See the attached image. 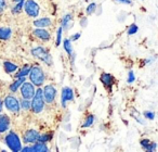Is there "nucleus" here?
<instances>
[{"instance_id":"obj_1","label":"nucleus","mask_w":158,"mask_h":152,"mask_svg":"<svg viewBox=\"0 0 158 152\" xmlns=\"http://www.w3.org/2000/svg\"><path fill=\"white\" fill-rule=\"evenodd\" d=\"M29 80H31V82L37 87H40V86H42V84H44L46 74H44L41 66L37 65V64L31 66V72H29Z\"/></svg>"},{"instance_id":"obj_2","label":"nucleus","mask_w":158,"mask_h":152,"mask_svg":"<svg viewBox=\"0 0 158 152\" xmlns=\"http://www.w3.org/2000/svg\"><path fill=\"white\" fill-rule=\"evenodd\" d=\"M44 104H46V101H44V91H42L41 88H38L37 90L35 91V95L31 98V109L34 113L38 114V113H41L42 110L44 109Z\"/></svg>"},{"instance_id":"obj_3","label":"nucleus","mask_w":158,"mask_h":152,"mask_svg":"<svg viewBox=\"0 0 158 152\" xmlns=\"http://www.w3.org/2000/svg\"><path fill=\"white\" fill-rule=\"evenodd\" d=\"M6 145L10 148V150H12L13 152H19L22 150V143H21V139L19 137V135L15 132L11 130L9 132L5 137Z\"/></svg>"},{"instance_id":"obj_4","label":"nucleus","mask_w":158,"mask_h":152,"mask_svg":"<svg viewBox=\"0 0 158 152\" xmlns=\"http://www.w3.org/2000/svg\"><path fill=\"white\" fill-rule=\"evenodd\" d=\"M31 53L33 57H35L36 59H39L40 61L46 63L47 65H49V66L52 65V63H53L52 57H51L50 52H49L44 47L38 46V47H36V48H33L31 51Z\"/></svg>"},{"instance_id":"obj_5","label":"nucleus","mask_w":158,"mask_h":152,"mask_svg":"<svg viewBox=\"0 0 158 152\" xmlns=\"http://www.w3.org/2000/svg\"><path fill=\"white\" fill-rule=\"evenodd\" d=\"M3 104H5L6 109L12 113H19L21 110L20 100L12 95H9L5 98V100H3Z\"/></svg>"},{"instance_id":"obj_6","label":"nucleus","mask_w":158,"mask_h":152,"mask_svg":"<svg viewBox=\"0 0 158 152\" xmlns=\"http://www.w3.org/2000/svg\"><path fill=\"white\" fill-rule=\"evenodd\" d=\"M24 10L28 16H31V18H37L39 15L40 7L34 0H26V1H24Z\"/></svg>"},{"instance_id":"obj_7","label":"nucleus","mask_w":158,"mask_h":152,"mask_svg":"<svg viewBox=\"0 0 158 152\" xmlns=\"http://www.w3.org/2000/svg\"><path fill=\"white\" fill-rule=\"evenodd\" d=\"M42 91H44V98L46 103H48V104L53 103L55 98H56V88H55L53 85L49 84L44 87Z\"/></svg>"},{"instance_id":"obj_8","label":"nucleus","mask_w":158,"mask_h":152,"mask_svg":"<svg viewBox=\"0 0 158 152\" xmlns=\"http://www.w3.org/2000/svg\"><path fill=\"white\" fill-rule=\"evenodd\" d=\"M21 88V95H22V98H25V99H31L35 95V85L33 83H29L25 80L24 83L22 84V86L20 87Z\"/></svg>"},{"instance_id":"obj_9","label":"nucleus","mask_w":158,"mask_h":152,"mask_svg":"<svg viewBox=\"0 0 158 152\" xmlns=\"http://www.w3.org/2000/svg\"><path fill=\"white\" fill-rule=\"evenodd\" d=\"M100 80H101L103 86L105 87L108 91H112V87L114 86V83H115V78L112 74L103 72L101 74V76H100Z\"/></svg>"},{"instance_id":"obj_10","label":"nucleus","mask_w":158,"mask_h":152,"mask_svg":"<svg viewBox=\"0 0 158 152\" xmlns=\"http://www.w3.org/2000/svg\"><path fill=\"white\" fill-rule=\"evenodd\" d=\"M74 100V90L70 87H64L62 89V96H61V103L63 108H66L68 101Z\"/></svg>"},{"instance_id":"obj_11","label":"nucleus","mask_w":158,"mask_h":152,"mask_svg":"<svg viewBox=\"0 0 158 152\" xmlns=\"http://www.w3.org/2000/svg\"><path fill=\"white\" fill-rule=\"evenodd\" d=\"M33 35L35 36L36 38L40 39L41 41H49L51 39V34L49 31H47L46 28H40V27H36L33 31Z\"/></svg>"},{"instance_id":"obj_12","label":"nucleus","mask_w":158,"mask_h":152,"mask_svg":"<svg viewBox=\"0 0 158 152\" xmlns=\"http://www.w3.org/2000/svg\"><path fill=\"white\" fill-rule=\"evenodd\" d=\"M39 132L35 129H28L23 135V141L25 143H35L39 138Z\"/></svg>"},{"instance_id":"obj_13","label":"nucleus","mask_w":158,"mask_h":152,"mask_svg":"<svg viewBox=\"0 0 158 152\" xmlns=\"http://www.w3.org/2000/svg\"><path fill=\"white\" fill-rule=\"evenodd\" d=\"M10 128V117L6 114H0V134H3Z\"/></svg>"},{"instance_id":"obj_14","label":"nucleus","mask_w":158,"mask_h":152,"mask_svg":"<svg viewBox=\"0 0 158 152\" xmlns=\"http://www.w3.org/2000/svg\"><path fill=\"white\" fill-rule=\"evenodd\" d=\"M73 21H74V16H73L72 13H66L65 15L63 16V19H62V28L64 29V31H67V29H69L70 27L73 26Z\"/></svg>"},{"instance_id":"obj_15","label":"nucleus","mask_w":158,"mask_h":152,"mask_svg":"<svg viewBox=\"0 0 158 152\" xmlns=\"http://www.w3.org/2000/svg\"><path fill=\"white\" fill-rule=\"evenodd\" d=\"M140 143H141V145H142V148H144V149L148 152L155 151L156 148H157V143L153 142V141H151L149 139H142V140L140 141Z\"/></svg>"},{"instance_id":"obj_16","label":"nucleus","mask_w":158,"mask_h":152,"mask_svg":"<svg viewBox=\"0 0 158 152\" xmlns=\"http://www.w3.org/2000/svg\"><path fill=\"white\" fill-rule=\"evenodd\" d=\"M34 25L36 27H40V28H46V27L51 26L52 22H51V20L49 18H41L34 21Z\"/></svg>"},{"instance_id":"obj_17","label":"nucleus","mask_w":158,"mask_h":152,"mask_svg":"<svg viewBox=\"0 0 158 152\" xmlns=\"http://www.w3.org/2000/svg\"><path fill=\"white\" fill-rule=\"evenodd\" d=\"M31 149L34 152H47L49 151V148L47 145L46 142H41V141H36L33 145H31Z\"/></svg>"},{"instance_id":"obj_18","label":"nucleus","mask_w":158,"mask_h":152,"mask_svg":"<svg viewBox=\"0 0 158 152\" xmlns=\"http://www.w3.org/2000/svg\"><path fill=\"white\" fill-rule=\"evenodd\" d=\"M31 68V65H29V64H25L24 66H22V67H21V70L19 71V72H16V74L14 75V77H15V78L26 77L27 75H29Z\"/></svg>"},{"instance_id":"obj_19","label":"nucleus","mask_w":158,"mask_h":152,"mask_svg":"<svg viewBox=\"0 0 158 152\" xmlns=\"http://www.w3.org/2000/svg\"><path fill=\"white\" fill-rule=\"evenodd\" d=\"M3 68H5L6 73L12 74V73H14L15 71H18L19 66L16 65L15 63H12V62H10V61H6L5 63H3Z\"/></svg>"},{"instance_id":"obj_20","label":"nucleus","mask_w":158,"mask_h":152,"mask_svg":"<svg viewBox=\"0 0 158 152\" xmlns=\"http://www.w3.org/2000/svg\"><path fill=\"white\" fill-rule=\"evenodd\" d=\"M25 80H26V78H25V77L16 78L15 82H13L11 85H10V87H9L10 91H11V93H16V91H18V89L22 86V84L25 82Z\"/></svg>"},{"instance_id":"obj_21","label":"nucleus","mask_w":158,"mask_h":152,"mask_svg":"<svg viewBox=\"0 0 158 152\" xmlns=\"http://www.w3.org/2000/svg\"><path fill=\"white\" fill-rule=\"evenodd\" d=\"M12 35V31L9 27H0V40L10 39Z\"/></svg>"},{"instance_id":"obj_22","label":"nucleus","mask_w":158,"mask_h":152,"mask_svg":"<svg viewBox=\"0 0 158 152\" xmlns=\"http://www.w3.org/2000/svg\"><path fill=\"white\" fill-rule=\"evenodd\" d=\"M63 47L65 52L67 53L69 57H72L73 52H74V49H73V45H72V40L70 39H64L63 40Z\"/></svg>"},{"instance_id":"obj_23","label":"nucleus","mask_w":158,"mask_h":152,"mask_svg":"<svg viewBox=\"0 0 158 152\" xmlns=\"http://www.w3.org/2000/svg\"><path fill=\"white\" fill-rule=\"evenodd\" d=\"M20 106L21 109L24 111H29L31 109V99H25V98H22L20 101Z\"/></svg>"},{"instance_id":"obj_24","label":"nucleus","mask_w":158,"mask_h":152,"mask_svg":"<svg viewBox=\"0 0 158 152\" xmlns=\"http://www.w3.org/2000/svg\"><path fill=\"white\" fill-rule=\"evenodd\" d=\"M23 9H24V0L16 2V5L12 8V13L13 14H20Z\"/></svg>"},{"instance_id":"obj_25","label":"nucleus","mask_w":158,"mask_h":152,"mask_svg":"<svg viewBox=\"0 0 158 152\" xmlns=\"http://www.w3.org/2000/svg\"><path fill=\"white\" fill-rule=\"evenodd\" d=\"M53 138V132H46V134L39 135V138L38 141H41V142H49L50 140H52Z\"/></svg>"},{"instance_id":"obj_26","label":"nucleus","mask_w":158,"mask_h":152,"mask_svg":"<svg viewBox=\"0 0 158 152\" xmlns=\"http://www.w3.org/2000/svg\"><path fill=\"white\" fill-rule=\"evenodd\" d=\"M93 123H94V116H93L92 114H90V115L87 116L86 119H85V122L81 125V127L82 128H88V127H90V126H92Z\"/></svg>"},{"instance_id":"obj_27","label":"nucleus","mask_w":158,"mask_h":152,"mask_svg":"<svg viewBox=\"0 0 158 152\" xmlns=\"http://www.w3.org/2000/svg\"><path fill=\"white\" fill-rule=\"evenodd\" d=\"M97 8H98V5L95 2H92V3H90V5L87 7V9H86V13L88 14V15H91V14H93L95 12V10H97Z\"/></svg>"},{"instance_id":"obj_28","label":"nucleus","mask_w":158,"mask_h":152,"mask_svg":"<svg viewBox=\"0 0 158 152\" xmlns=\"http://www.w3.org/2000/svg\"><path fill=\"white\" fill-rule=\"evenodd\" d=\"M62 33H63V28L61 27H59V29H57L56 32V39H55V45L56 46H60L62 42Z\"/></svg>"},{"instance_id":"obj_29","label":"nucleus","mask_w":158,"mask_h":152,"mask_svg":"<svg viewBox=\"0 0 158 152\" xmlns=\"http://www.w3.org/2000/svg\"><path fill=\"white\" fill-rule=\"evenodd\" d=\"M139 31V27L136 24H131L129 26V28H128V35H134V34H136Z\"/></svg>"},{"instance_id":"obj_30","label":"nucleus","mask_w":158,"mask_h":152,"mask_svg":"<svg viewBox=\"0 0 158 152\" xmlns=\"http://www.w3.org/2000/svg\"><path fill=\"white\" fill-rule=\"evenodd\" d=\"M143 115H144V117L147 119H155V113L152 112V111H145V112L143 113Z\"/></svg>"},{"instance_id":"obj_31","label":"nucleus","mask_w":158,"mask_h":152,"mask_svg":"<svg viewBox=\"0 0 158 152\" xmlns=\"http://www.w3.org/2000/svg\"><path fill=\"white\" fill-rule=\"evenodd\" d=\"M135 80V75H134L133 71H130L129 74H128V84H132V83Z\"/></svg>"},{"instance_id":"obj_32","label":"nucleus","mask_w":158,"mask_h":152,"mask_svg":"<svg viewBox=\"0 0 158 152\" xmlns=\"http://www.w3.org/2000/svg\"><path fill=\"white\" fill-rule=\"evenodd\" d=\"M6 8H7V2H6V0H0V13H2V12L6 10Z\"/></svg>"},{"instance_id":"obj_33","label":"nucleus","mask_w":158,"mask_h":152,"mask_svg":"<svg viewBox=\"0 0 158 152\" xmlns=\"http://www.w3.org/2000/svg\"><path fill=\"white\" fill-rule=\"evenodd\" d=\"M80 36H81V33L74 34V35H72V37H70V40H73V41H76V40H78L79 38H80Z\"/></svg>"},{"instance_id":"obj_34","label":"nucleus","mask_w":158,"mask_h":152,"mask_svg":"<svg viewBox=\"0 0 158 152\" xmlns=\"http://www.w3.org/2000/svg\"><path fill=\"white\" fill-rule=\"evenodd\" d=\"M117 2L123 3V5H131V0H116Z\"/></svg>"},{"instance_id":"obj_35","label":"nucleus","mask_w":158,"mask_h":152,"mask_svg":"<svg viewBox=\"0 0 158 152\" xmlns=\"http://www.w3.org/2000/svg\"><path fill=\"white\" fill-rule=\"evenodd\" d=\"M80 25H82V26H87V19L86 18H84V19H81L80 20Z\"/></svg>"},{"instance_id":"obj_36","label":"nucleus","mask_w":158,"mask_h":152,"mask_svg":"<svg viewBox=\"0 0 158 152\" xmlns=\"http://www.w3.org/2000/svg\"><path fill=\"white\" fill-rule=\"evenodd\" d=\"M21 151H33V149H31V147H25V148H22V150Z\"/></svg>"},{"instance_id":"obj_37","label":"nucleus","mask_w":158,"mask_h":152,"mask_svg":"<svg viewBox=\"0 0 158 152\" xmlns=\"http://www.w3.org/2000/svg\"><path fill=\"white\" fill-rule=\"evenodd\" d=\"M2 106H3V101L0 99V113H1V111H2Z\"/></svg>"},{"instance_id":"obj_38","label":"nucleus","mask_w":158,"mask_h":152,"mask_svg":"<svg viewBox=\"0 0 158 152\" xmlns=\"http://www.w3.org/2000/svg\"><path fill=\"white\" fill-rule=\"evenodd\" d=\"M14 2H19V1H22V0H13Z\"/></svg>"}]
</instances>
